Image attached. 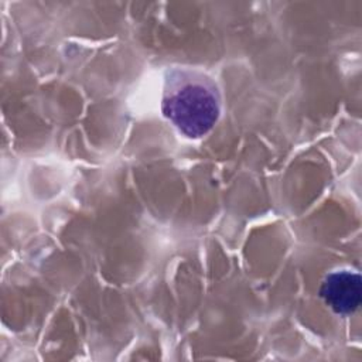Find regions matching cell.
<instances>
[{
    "mask_svg": "<svg viewBox=\"0 0 362 362\" xmlns=\"http://www.w3.org/2000/svg\"><path fill=\"white\" fill-rule=\"evenodd\" d=\"M221 107L219 86L209 75L182 66L165 69L161 112L180 133L189 139L205 136L218 122Z\"/></svg>",
    "mask_w": 362,
    "mask_h": 362,
    "instance_id": "1",
    "label": "cell"
},
{
    "mask_svg": "<svg viewBox=\"0 0 362 362\" xmlns=\"http://www.w3.org/2000/svg\"><path fill=\"white\" fill-rule=\"evenodd\" d=\"M320 296L334 313L341 315L352 314L362 300L359 273L346 269L329 273L321 284Z\"/></svg>",
    "mask_w": 362,
    "mask_h": 362,
    "instance_id": "2",
    "label": "cell"
}]
</instances>
